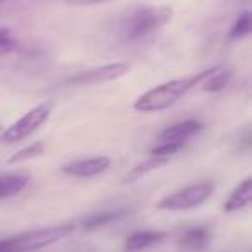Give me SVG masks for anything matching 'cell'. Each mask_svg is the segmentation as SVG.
Here are the masks:
<instances>
[{"instance_id": "cell-1", "label": "cell", "mask_w": 252, "mask_h": 252, "mask_svg": "<svg viewBox=\"0 0 252 252\" xmlns=\"http://www.w3.org/2000/svg\"><path fill=\"white\" fill-rule=\"evenodd\" d=\"M173 18L169 5H135L112 21V33L123 43H142L161 32Z\"/></svg>"}, {"instance_id": "cell-2", "label": "cell", "mask_w": 252, "mask_h": 252, "mask_svg": "<svg viewBox=\"0 0 252 252\" xmlns=\"http://www.w3.org/2000/svg\"><path fill=\"white\" fill-rule=\"evenodd\" d=\"M216 67L218 66L199 71V73L189 74V76L176 78V80H171L168 83H162L159 87L151 88V90L142 94L135 100L133 109L138 112H159V111H164V109H169L180 98L185 97L190 90L197 88V85L202 83L207 76H211L216 71Z\"/></svg>"}, {"instance_id": "cell-3", "label": "cell", "mask_w": 252, "mask_h": 252, "mask_svg": "<svg viewBox=\"0 0 252 252\" xmlns=\"http://www.w3.org/2000/svg\"><path fill=\"white\" fill-rule=\"evenodd\" d=\"M76 230V223H63L56 226L38 228V230L23 231L14 237L0 240V252H33L49 247L63 238L69 237Z\"/></svg>"}, {"instance_id": "cell-4", "label": "cell", "mask_w": 252, "mask_h": 252, "mask_svg": "<svg viewBox=\"0 0 252 252\" xmlns=\"http://www.w3.org/2000/svg\"><path fill=\"white\" fill-rule=\"evenodd\" d=\"M214 192V183L213 182H199L189 185L185 189L178 190V192L166 195L158 202V207L162 211H187L199 207L213 195Z\"/></svg>"}, {"instance_id": "cell-5", "label": "cell", "mask_w": 252, "mask_h": 252, "mask_svg": "<svg viewBox=\"0 0 252 252\" xmlns=\"http://www.w3.org/2000/svg\"><path fill=\"white\" fill-rule=\"evenodd\" d=\"M50 112H52V105L50 104H40L36 107H33L21 119H18V121L9 126L7 130L2 133V140L7 142V144H16V142L28 138L49 119Z\"/></svg>"}, {"instance_id": "cell-6", "label": "cell", "mask_w": 252, "mask_h": 252, "mask_svg": "<svg viewBox=\"0 0 252 252\" xmlns=\"http://www.w3.org/2000/svg\"><path fill=\"white\" fill-rule=\"evenodd\" d=\"M130 66L126 63H112L105 64L100 67H94V69L81 71V73L74 74L73 78L67 80V85H97V83H105V81L118 80V78L125 76L128 73Z\"/></svg>"}, {"instance_id": "cell-7", "label": "cell", "mask_w": 252, "mask_h": 252, "mask_svg": "<svg viewBox=\"0 0 252 252\" xmlns=\"http://www.w3.org/2000/svg\"><path fill=\"white\" fill-rule=\"evenodd\" d=\"M109 164H111V159L105 156H98V158L69 162V164L63 166V173L69 176H76V178H92V176L104 173L109 168Z\"/></svg>"}, {"instance_id": "cell-8", "label": "cell", "mask_w": 252, "mask_h": 252, "mask_svg": "<svg viewBox=\"0 0 252 252\" xmlns=\"http://www.w3.org/2000/svg\"><path fill=\"white\" fill-rule=\"evenodd\" d=\"M204 130V125L197 119H187V121L176 123V125L168 126L166 130L161 131L159 135V144L161 142H180V144H187L190 137Z\"/></svg>"}, {"instance_id": "cell-9", "label": "cell", "mask_w": 252, "mask_h": 252, "mask_svg": "<svg viewBox=\"0 0 252 252\" xmlns=\"http://www.w3.org/2000/svg\"><path fill=\"white\" fill-rule=\"evenodd\" d=\"M164 238H166L164 231H152V230L133 231V233L128 235V238L125 240V252L145 251V249L152 247V245L161 244Z\"/></svg>"}, {"instance_id": "cell-10", "label": "cell", "mask_w": 252, "mask_h": 252, "mask_svg": "<svg viewBox=\"0 0 252 252\" xmlns=\"http://www.w3.org/2000/svg\"><path fill=\"white\" fill-rule=\"evenodd\" d=\"M252 202V178L247 176L237 189L231 192L230 199L224 202V211L226 213H235L244 207H247Z\"/></svg>"}, {"instance_id": "cell-11", "label": "cell", "mask_w": 252, "mask_h": 252, "mask_svg": "<svg viewBox=\"0 0 252 252\" xmlns=\"http://www.w3.org/2000/svg\"><path fill=\"white\" fill-rule=\"evenodd\" d=\"M211 242V231L207 226H195L190 228L189 231H185L180 240V244L185 249H190V251H202L209 245Z\"/></svg>"}, {"instance_id": "cell-12", "label": "cell", "mask_w": 252, "mask_h": 252, "mask_svg": "<svg viewBox=\"0 0 252 252\" xmlns=\"http://www.w3.org/2000/svg\"><path fill=\"white\" fill-rule=\"evenodd\" d=\"M30 178L23 175H0V199L18 195L26 189Z\"/></svg>"}, {"instance_id": "cell-13", "label": "cell", "mask_w": 252, "mask_h": 252, "mask_svg": "<svg viewBox=\"0 0 252 252\" xmlns=\"http://www.w3.org/2000/svg\"><path fill=\"white\" fill-rule=\"evenodd\" d=\"M126 214H128V209H114V211H102V213H95L83 221V228L87 231L97 230V228L105 226V224H109V223H114V221H118L119 218L126 216Z\"/></svg>"}, {"instance_id": "cell-14", "label": "cell", "mask_w": 252, "mask_h": 252, "mask_svg": "<svg viewBox=\"0 0 252 252\" xmlns=\"http://www.w3.org/2000/svg\"><path fill=\"white\" fill-rule=\"evenodd\" d=\"M230 78H231L230 71L224 69V67H221V66H218L216 71H214L211 76H207L200 85H202L204 92H211V94H214V92L224 90L226 85L230 83Z\"/></svg>"}, {"instance_id": "cell-15", "label": "cell", "mask_w": 252, "mask_h": 252, "mask_svg": "<svg viewBox=\"0 0 252 252\" xmlns=\"http://www.w3.org/2000/svg\"><path fill=\"white\" fill-rule=\"evenodd\" d=\"M168 162V159L164 158H156V156H151L149 159H145L144 162H140V164H137L133 169H131L128 175L125 176V182H135V180L142 178L144 175H147L149 171H154V169H158L159 166L166 164Z\"/></svg>"}, {"instance_id": "cell-16", "label": "cell", "mask_w": 252, "mask_h": 252, "mask_svg": "<svg viewBox=\"0 0 252 252\" xmlns=\"http://www.w3.org/2000/svg\"><path fill=\"white\" fill-rule=\"evenodd\" d=\"M43 151H45V145H43L42 142H35V144L28 145V147L21 149V151H18L16 154H12L11 158L7 159V162L9 164H19V162L38 158V156L43 154Z\"/></svg>"}, {"instance_id": "cell-17", "label": "cell", "mask_w": 252, "mask_h": 252, "mask_svg": "<svg viewBox=\"0 0 252 252\" xmlns=\"http://www.w3.org/2000/svg\"><path fill=\"white\" fill-rule=\"evenodd\" d=\"M251 12L245 11L242 12L240 16L237 18V21L233 23V26L230 28V40H238V38H244L251 33Z\"/></svg>"}, {"instance_id": "cell-18", "label": "cell", "mask_w": 252, "mask_h": 252, "mask_svg": "<svg viewBox=\"0 0 252 252\" xmlns=\"http://www.w3.org/2000/svg\"><path fill=\"white\" fill-rule=\"evenodd\" d=\"M185 144H180V142H161L158 144L154 149L151 151V156H156V158H164L169 159L171 156H175L176 152H180L183 149Z\"/></svg>"}, {"instance_id": "cell-19", "label": "cell", "mask_w": 252, "mask_h": 252, "mask_svg": "<svg viewBox=\"0 0 252 252\" xmlns=\"http://www.w3.org/2000/svg\"><path fill=\"white\" fill-rule=\"evenodd\" d=\"M16 49H18V42L12 38L11 32L7 28H2L0 30V57L9 56Z\"/></svg>"}, {"instance_id": "cell-20", "label": "cell", "mask_w": 252, "mask_h": 252, "mask_svg": "<svg viewBox=\"0 0 252 252\" xmlns=\"http://www.w3.org/2000/svg\"><path fill=\"white\" fill-rule=\"evenodd\" d=\"M32 0H0V16L9 14V12L16 11V9L25 7Z\"/></svg>"}, {"instance_id": "cell-21", "label": "cell", "mask_w": 252, "mask_h": 252, "mask_svg": "<svg viewBox=\"0 0 252 252\" xmlns=\"http://www.w3.org/2000/svg\"><path fill=\"white\" fill-rule=\"evenodd\" d=\"M59 2H64V4L69 5H98L107 4V2H112V0H59Z\"/></svg>"}]
</instances>
